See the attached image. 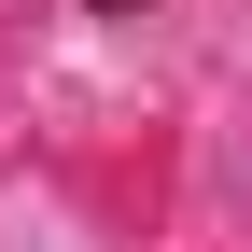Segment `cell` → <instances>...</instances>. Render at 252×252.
Returning <instances> with one entry per match:
<instances>
[{"instance_id": "1", "label": "cell", "mask_w": 252, "mask_h": 252, "mask_svg": "<svg viewBox=\"0 0 252 252\" xmlns=\"http://www.w3.org/2000/svg\"><path fill=\"white\" fill-rule=\"evenodd\" d=\"M84 14H140V0H84Z\"/></svg>"}]
</instances>
